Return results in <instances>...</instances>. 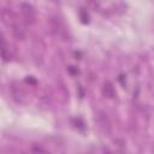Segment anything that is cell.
Here are the masks:
<instances>
[{"label": "cell", "mask_w": 154, "mask_h": 154, "mask_svg": "<svg viewBox=\"0 0 154 154\" xmlns=\"http://www.w3.org/2000/svg\"><path fill=\"white\" fill-rule=\"evenodd\" d=\"M22 13L24 14L26 20L34 22V19H35V11H34L32 6H30L29 4H23L22 5Z\"/></svg>", "instance_id": "1"}, {"label": "cell", "mask_w": 154, "mask_h": 154, "mask_svg": "<svg viewBox=\"0 0 154 154\" xmlns=\"http://www.w3.org/2000/svg\"><path fill=\"white\" fill-rule=\"evenodd\" d=\"M103 93H105V95H106V96H108V97L114 96V90H113V87H112V84H111L109 82L105 83V87H103Z\"/></svg>", "instance_id": "2"}, {"label": "cell", "mask_w": 154, "mask_h": 154, "mask_svg": "<svg viewBox=\"0 0 154 154\" xmlns=\"http://www.w3.org/2000/svg\"><path fill=\"white\" fill-rule=\"evenodd\" d=\"M79 17H81V20H82L83 23H88V20H89V16H88V13H87L85 10H83V8L79 10Z\"/></svg>", "instance_id": "3"}, {"label": "cell", "mask_w": 154, "mask_h": 154, "mask_svg": "<svg viewBox=\"0 0 154 154\" xmlns=\"http://www.w3.org/2000/svg\"><path fill=\"white\" fill-rule=\"evenodd\" d=\"M72 67H73V66H70V67H69V71H70L71 73H78V70H73Z\"/></svg>", "instance_id": "4"}]
</instances>
